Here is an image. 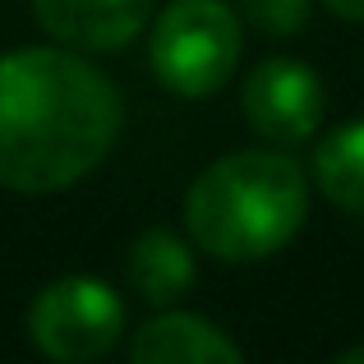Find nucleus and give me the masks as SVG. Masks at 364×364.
I'll return each mask as SVG.
<instances>
[{"instance_id":"1","label":"nucleus","mask_w":364,"mask_h":364,"mask_svg":"<svg viewBox=\"0 0 364 364\" xmlns=\"http://www.w3.org/2000/svg\"><path fill=\"white\" fill-rule=\"evenodd\" d=\"M120 134V92L74 51L0 55V185L55 194L102 166Z\"/></svg>"},{"instance_id":"2","label":"nucleus","mask_w":364,"mask_h":364,"mask_svg":"<svg viewBox=\"0 0 364 364\" xmlns=\"http://www.w3.org/2000/svg\"><path fill=\"white\" fill-rule=\"evenodd\" d=\"M309 213V180L286 152L249 148L213 161L185 194L198 249L222 263H258L295 240Z\"/></svg>"},{"instance_id":"3","label":"nucleus","mask_w":364,"mask_h":364,"mask_svg":"<svg viewBox=\"0 0 364 364\" xmlns=\"http://www.w3.org/2000/svg\"><path fill=\"white\" fill-rule=\"evenodd\" d=\"M240 18L226 0H176L152 23L148 60L176 97H213L240 65Z\"/></svg>"},{"instance_id":"4","label":"nucleus","mask_w":364,"mask_h":364,"mask_svg":"<svg viewBox=\"0 0 364 364\" xmlns=\"http://www.w3.org/2000/svg\"><path fill=\"white\" fill-rule=\"evenodd\" d=\"M124 332V304L97 277H60L28 309V337L60 364L102 360Z\"/></svg>"},{"instance_id":"5","label":"nucleus","mask_w":364,"mask_h":364,"mask_svg":"<svg viewBox=\"0 0 364 364\" xmlns=\"http://www.w3.org/2000/svg\"><path fill=\"white\" fill-rule=\"evenodd\" d=\"M240 102H245V120L254 124L258 139L291 148V143L314 139L323 107H328V92H323V79L304 60L272 55L245 79Z\"/></svg>"},{"instance_id":"6","label":"nucleus","mask_w":364,"mask_h":364,"mask_svg":"<svg viewBox=\"0 0 364 364\" xmlns=\"http://www.w3.org/2000/svg\"><path fill=\"white\" fill-rule=\"evenodd\" d=\"M33 14L55 42L83 51H116L148 28L152 0H33Z\"/></svg>"},{"instance_id":"7","label":"nucleus","mask_w":364,"mask_h":364,"mask_svg":"<svg viewBox=\"0 0 364 364\" xmlns=\"http://www.w3.org/2000/svg\"><path fill=\"white\" fill-rule=\"evenodd\" d=\"M129 355L139 364H240L245 350L198 314H161L139 328Z\"/></svg>"},{"instance_id":"8","label":"nucleus","mask_w":364,"mask_h":364,"mask_svg":"<svg viewBox=\"0 0 364 364\" xmlns=\"http://www.w3.org/2000/svg\"><path fill=\"white\" fill-rule=\"evenodd\" d=\"M129 282L148 304L171 309V304L194 286V254H189V245L180 240L176 231L152 226V231H143L129 249Z\"/></svg>"},{"instance_id":"9","label":"nucleus","mask_w":364,"mask_h":364,"mask_svg":"<svg viewBox=\"0 0 364 364\" xmlns=\"http://www.w3.org/2000/svg\"><path fill=\"white\" fill-rule=\"evenodd\" d=\"M314 180L337 208L364 217V120L341 124L314 152Z\"/></svg>"},{"instance_id":"10","label":"nucleus","mask_w":364,"mask_h":364,"mask_svg":"<svg viewBox=\"0 0 364 364\" xmlns=\"http://www.w3.org/2000/svg\"><path fill=\"white\" fill-rule=\"evenodd\" d=\"M240 9L263 37H295L309 23V0H240Z\"/></svg>"},{"instance_id":"11","label":"nucleus","mask_w":364,"mask_h":364,"mask_svg":"<svg viewBox=\"0 0 364 364\" xmlns=\"http://www.w3.org/2000/svg\"><path fill=\"white\" fill-rule=\"evenodd\" d=\"M323 5L337 18H346V23H364V0H323Z\"/></svg>"},{"instance_id":"12","label":"nucleus","mask_w":364,"mask_h":364,"mask_svg":"<svg viewBox=\"0 0 364 364\" xmlns=\"http://www.w3.org/2000/svg\"><path fill=\"white\" fill-rule=\"evenodd\" d=\"M337 360H341V364H364V346H350V350H341Z\"/></svg>"}]
</instances>
